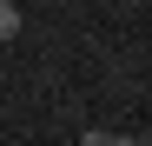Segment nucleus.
I'll use <instances>...</instances> for the list:
<instances>
[{
  "instance_id": "obj_1",
  "label": "nucleus",
  "mask_w": 152,
  "mask_h": 146,
  "mask_svg": "<svg viewBox=\"0 0 152 146\" xmlns=\"http://www.w3.org/2000/svg\"><path fill=\"white\" fill-rule=\"evenodd\" d=\"M20 33V7H13V0H0V40H13Z\"/></svg>"
},
{
  "instance_id": "obj_2",
  "label": "nucleus",
  "mask_w": 152,
  "mask_h": 146,
  "mask_svg": "<svg viewBox=\"0 0 152 146\" xmlns=\"http://www.w3.org/2000/svg\"><path fill=\"white\" fill-rule=\"evenodd\" d=\"M86 146H139V139H126V133H86Z\"/></svg>"
}]
</instances>
